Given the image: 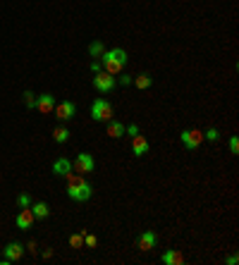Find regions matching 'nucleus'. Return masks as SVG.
Returning <instances> with one entry per match:
<instances>
[{
  "label": "nucleus",
  "instance_id": "f257e3e1",
  "mask_svg": "<svg viewBox=\"0 0 239 265\" xmlns=\"http://www.w3.org/2000/svg\"><path fill=\"white\" fill-rule=\"evenodd\" d=\"M67 196L72 201H77V203H84V201L91 199L93 194V186L84 179V174H67Z\"/></svg>",
  "mask_w": 239,
  "mask_h": 265
},
{
  "label": "nucleus",
  "instance_id": "f03ea898",
  "mask_svg": "<svg viewBox=\"0 0 239 265\" xmlns=\"http://www.w3.org/2000/svg\"><path fill=\"white\" fill-rule=\"evenodd\" d=\"M98 60H101V65H103V72H108V74H120V72L127 67V62H129V55L124 53L122 48H113V51H106Z\"/></svg>",
  "mask_w": 239,
  "mask_h": 265
},
{
  "label": "nucleus",
  "instance_id": "7ed1b4c3",
  "mask_svg": "<svg viewBox=\"0 0 239 265\" xmlns=\"http://www.w3.org/2000/svg\"><path fill=\"white\" fill-rule=\"evenodd\" d=\"M91 117L93 122H108V119H113V106L108 103L106 98H96L91 106Z\"/></svg>",
  "mask_w": 239,
  "mask_h": 265
},
{
  "label": "nucleus",
  "instance_id": "20e7f679",
  "mask_svg": "<svg viewBox=\"0 0 239 265\" xmlns=\"http://www.w3.org/2000/svg\"><path fill=\"white\" fill-rule=\"evenodd\" d=\"M93 89L98 93H110L115 86H118V79H115V74H108V72H98L96 77H93Z\"/></svg>",
  "mask_w": 239,
  "mask_h": 265
},
{
  "label": "nucleus",
  "instance_id": "39448f33",
  "mask_svg": "<svg viewBox=\"0 0 239 265\" xmlns=\"http://www.w3.org/2000/svg\"><path fill=\"white\" fill-rule=\"evenodd\" d=\"M72 170L77 174H89L96 170V160L89 153H77V158L72 160Z\"/></svg>",
  "mask_w": 239,
  "mask_h": 265
},
{
  "label": "nucleus",
  "instance_id": "423d86ee",
  "mask_svg": "<svg viewBox=\"0 0 239 265\" xmlns=\"http://www.w3.org/2000/svg\"><path fill=\"white\" fill-rule=\"evenodd\" d=\"M179 141L184 144V148L196 151V148L203 144V132H201V129H184V132L179 134Z\"/></svg>",
  "mask_w": 239,
  "mask_h": 265
},
{
  "label": "nucleus",
  "instance_id": "0eeeda50",
  "mask_svg": "<svg viewBox=\"0 0 239 265\" xmlns=\"http://www.w3.org/2000/svg\"><path fill=\"white\" fill-rule=\"evenodd\" d=\"M77 115V106L72 101H62V103H55V117L60 122H69V119Z\"/></svg>",
  "mask_w": 239,
  "mask_h": 265
},
{
  "label": "nucleus",
  "instance_id": "6e6552de",
  "mask_svg": "<svg viewBox=\"0 0 239 265\" xmlns=\"http://www.w3.org/2000/svg\"><path fill=\"white\" fill-rule=\"evenodd\" d=\"M156 244H158V234L151 232V229L141 232V234L136 237V249H139V251H151V249H156Z\"/></svg>",
  "mask_w": 239,
  "mask_h": 265
},
{
  "label": "nucleus",
  "instance_id": "1a4fd4ad",
  "mask_svg": "<svg viewBox=\"0 0 239 265\" xmlns=\"http://www.w3.org/2000/svg\"><path fill=\"white\" fill-rule=\"evenodd\" d=\"M36 110L43 112V115L53 112L55 110V96L53 93H41V96H36Z\"/></svg>",
  "mask_w": 239,
  "mask_h": 265
},
{
  "label": "nucleus",
  "instance_id": "9d476101",
  "mask_svg": "<svg viewBox=\"0 0 239 265\" xmlns=\"http://www.w3.org/2000/svg\"><path fill=\"white\" fill-rule=\"evenodd\" d=\"M14 225H17V229H22V232L31 229V227H34V215H31V208H22V211L17 212Z\"/></svg>",
  "mask_w": 239,
  "mask_h": 265
},
{
  "label": "nucleus",
  "instance_id": "9b49d317",
  "mask_svg": "<svg viewBox=\"0 0 239 265\" xmlns=\"http://www.w3.org/2000/svg\"><path fill=\"white\" fill-rule=\"evenodd\" d=\"M2 253H5V258L12 263V261H22V256L27 253V249H24L19 241H10V244L2 249Z\"/></svg>",
  "mask_w": 239,
  "mask_h": 265
},
{
  "label": "nucleus",
  "instance_id": "f8f14e48",
  "mask_svg": "<svg viewBox=\"0 0 239 265\" xmlns=\"http://www.w3.org/2000/svg\"><path fill=\"white\" fill-rule=\"evenodd\" d=\"M132 153L136 156V158L146 156V153H148V139H146V136H141V134L132 136Z\"/></svg>",
  "mask_w": 239,
  "mask_h": 265
},
{
  "label": "nucleus",
  "instance_id": "ddd939ff",
  "mask_svg": "<svg viewBox=\"0 0 239 265\" xmlns=\"http://www.w3.org/2000/svg\"><path fill=\"white\" fill-rule=\"evenodd\" d=\"M160 263H165V265H182V263H184V253L177 251V249H168V251L160 256Z\"/></svg>",
  "mask_w": 239,
  "mask_h": 265
},
{
  "label": "nucleus",
  "instance_id": "4468645a",
  "mask_svg": "<svg viewBox=\"0 0 239 265\" xmlns=\"http://www.w3.org/2000/svg\"><path fill=\"white\" fill-rule=\"evenodd\" d=\"M29 208H31L34 220H46V217L51 215V208H48V203H46V201H36V203H31Z\"/></svg>",
  "mask_w": 239,
  "mask_h": 265
},
{
  "label": "nucleus",
  "instance_id": "2eb2a0df",
  "mask_svg": "<svg viewBox=\"0 0 239 265\" xmlns=\"http://www.w3.org/2000/svg\"><path fill=\"white\" fill-rule=\"evenodd\" d=\"M53 172L58 174V177H67V174L72 172V160L58 158V160L53 162Z\"/></svg>",
  "mask_w": 239,
  "mask_h": 265
},
{
  "label": "nucleus",
  "instance_id": "dca6fc26",
  "mask_svg": "<svg viewBox=\"0 0 239 265\" xmlns=\"http://www.w3.org/2000/svg\"><path fill=\"white\" fill-rule=\"evenodd\" d=\"M132 84L139 89V91H148V89L153 86V77H151L148 72H141V74H136V77H134Z\"/></svg>",
  "mask_w": 239,
  "mask_h": 265
},
{
  "label": "nucleus",
  "instance_id": "f3484780",
  "mask_svg": "<svg viewBox=\"0 0 239 265\" xmlns=\"http://www.w3.org/2000/svg\"><path fill=\"white\" fill-rule=\"evenodd\" d=\"M108 136L110 139H122L124 136V124L122 122H118V119H108Z\"/></svg>",
  "mask_w": 239,
  "mask_h": 265
},
{
  "label": "nucleus",
  "instance_id": "a211bd4d",
  "mask_svg": "<svg viewBox=\"0 0 239 265\" xmlns=\"http://www.w3.org/2000/svg\"><path fill=\"white\" fill-rule=\"evenodd\" d=\"M89 55L91 57H101V55L106 53V46H103V41H93V43H89Z\"/></svg>",
  "mask_w": 239,
  "mask_h": 265
},
{
  "label": "nucleus",
  "instance_id": "6ab92c4d",
  "mask_svg": "<svg viewBox=\"0 0 239 265\" xmlns=\"http://www.w3.org/2000/svg\"><path fill=\"white\" fill-rule=\"evenodd\" d=\"M67 139H69V129H67V127H58V129H53V141L55 144H67Z\"/></svg>",
  "mask_w": 239,
  "mask_h": 265
},
{
  "label": "nucleus",
  "instance_id": "aec40b11",
  "mask_svg": "<svg viewBox=\"0 0 239 265\" xmlns=\"http://www.w3.org/2000/svg\"><path fill=\"white\" fill-rule=\"evenodd\" d=\"M69 246H72V249H81V246H84V232L72 234V237H69Z\"/></svg>",
  "mask_w": 239,
  "mask_h": 265
},
{
  "label": "nucleus",
  "instance_id": "412c9836",
  "mask_svg": "<svg viewBox=\"0 0 239 265\" xmlns=\"http://www.w3.org/2000/svg\"><path fill=\"white\" fill-rule=\"evenodd\" d=\"M84 246H86V249H96V246H98V237L84 232Z\"/></svg>",
  "mask_w": 239,
  "mask_h": 265
},
{
  "label": "nucleus",
  "instance_id": "4be33fe9",
  "mask_svg": "<svg viewBox=\"0 0 239 265\" xmlns=\"http://www.w3.org/2000/svg\"><path fill=\"white\" fill-rule=\"evenodd\" d=\"M24 106H27L29 110H34V107H36V96H34L31 91H24Z\"/></svg>",
  "mask_w": 239,
  "mask_h": 265
},
{
  "label": "nucleus",
  "instance_id": "5701e85b",
  "mask_svg": "<svg viewBox=\"0 0 239 265\" xmlns=\"http://www.w3.org/2000/svg\"><path fill=\"white\" fill-rule=\"evenodd\" d=\"M17 206H19V208H29V206H31L29 194H19V196H17Z\"/></svg>",
  "mask_w": 239,
  "mask_h": 265
},
{
  "label": "nucleus",
  "instance_id": "b1692460",
  "mask_svg": "<svg viewBox=\"0 0 239 265\" xmlns=\"http://www.w3.org/2000/svg\"><path fill=\"white\" fill-rule=\"evenodd\" d=\"M203 139H208V141H218V139H220V132H218L215 127H211L208 132H203Z\"/></svg>",
  "mask_w": 239,
  "mask_h": 265
},
{
  "label": "nucleus",
  "instance_id": "393cba45",
  "mask_svg": "<svg viewBox=\"0 0 239 265\" xmlns=\"http://www.w3.org/2000/svg\"><path fill=\"white\" fill-rule=\"evenodd\" d=\"M230 153H232V156H237L239 153V139L237 136H232V139H230Z\"/></svg>",
  "mask_w": 239,
  "mask_h": 265
},
{
  "label": "nucleus",
  "instance_id": "a878e982",
  "mask_svg": "<svg viewBox=\"0 0 239 265\" xmlns=\"http://www.w3.org/2000/svg\"><path fill=\"white\" fill-rule=\"evenodd\" d=\"M124 134H129V136H136L139 134V124H129V127H124Z\"/></svg>",
  "mask_w": 239,
  "mask_h": 265
},
{
  "label": "nucleus",
  "instance_id": "bb28decb",
  "mask_svg": "<svg viewBox=\"0 0 239 265\" xmlns=\"http://www.w3.org/2000/svg\"><path fill=\"white\" fill-rule=\"evenodd\" d=\"M91 72H93V74L103 72V65H101V60H91Z\"/></svg>",
  "mask_w": 239,
  "mask_h": 265
},
{
  "label": "nucleus",
  "instance_id": "cd10ccee",
  "mask_svg": "<svg viewBox=\"0 0 239 265\" xmlns=\"http://www.w3.org/2000/svg\"><path fill=\"white\" fill-rule=\"evenodd\" d=\"M132 81H134V77H129V74H122V77L118 79V84H122V86H129Z\"/></svg>",
  "mask_w": 239,
  "mask_h": 265
},
{
  "label": "nucleus",
  "instance_id": "c85d7f7f",
  "mask_svg": "<svg viewBox=\"0 0 239 265\" xmlns=\"http://www.w3.org/2000/svg\"><path fill=\"white\" fill-rule=\"evenodd\" d=\"M225 263H227V265H237V263H239V256H237V253H230Z\"/></svg>",
  "mask_w": 239,
  "mask_h": 265
},
{
  "label": "nucleus",
  "instance_id": "c756f323",
  "mask_svg": "<svg viewBox=\"0 0 239 265\" xmlns=\"http://www.w3.org/2000/svg\"><path fill=\"white\" fill-rule=\"evenodd\" d=\"M36 249H39V246H36V241H29V244H27V251L29 253H34V256H36Z\"/></svg>",
  "mask_w": 239,
  "mask_h": 265
},
{
  "label": "nucleus",
  "instance_id": "7c9ffc66",
  "mask_svg": "<svg viewBox=\"0 0 239 265\" xmlns=\"http://www.w3.org/2000/svg\"><path fill=\"white\" fill-rule=\"evenodd\" d=\"M43 258H46V261H48V258H53V249H46V251H43Z\"/></svg>",
  "mask_w": 239,
  "mask_h": 265
}]
</instances>
